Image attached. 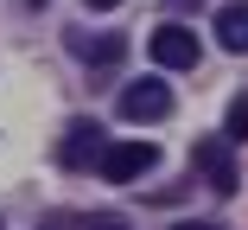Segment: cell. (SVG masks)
Instances as JSON below:
<instances>
[{"mask_svg":"<svg viewBox=\"0 0 248 230\" xmlns=\"http://www.w3.org/2000/svg\"><path fill=\"white\" fill-rule=\"evenodd\" d=\"M159 166V147L153 141H108L102 160H95V173L108 179V186H134V179H146Z\"/></svg>","mask_w":248,"mask_h":230,"instance_id":"cell-1","label":"cell"},{"mask_svg":"<svg viewBox=\"0 0 248 230\" xmlns=\"http://www.w3.org/2000/svg\"><path fill=\"white\" fill-rule=\"evenodd\" d=\"M229 147H235L229 134H210V141H197V147H191V166L204 173V186H210L217 198H229V192L242 186V173H235V154H229Z\"/></svg>","mask_w":248,"mask_h":230,"instance_id":"cell-2","label":"cell"},{"mask_svg":"<svg viewBox=\"0 0 248 230\" xmlns=\"http://www.w3.org/2000/svg\"><path fill=\"white\" fill-rule=\"evenodd\" d=\"M146 52H153L159 71H197V58H204V45H197L191 26H159L153 38H146Z\"/></svg>","mask_w":248,"mask_h":230,"instance_id":"cell-4","label":"cell"},{"mask_svg":"<svg viewBox=\"0 0 248 230\" xmlns=\"http://www.w3.org/2000/svg\"><path fill=\"white\" fill-rule=\"evenodd\" d=\"M26 7H45V0H26Z\"/></svg>","mask_w":248,"mask_h":230,"instance_id":"cell-12","label":"cell"},{"mask_svg":"<svg viewBox=\"0 0 248 230\" xmlns=\"http://www.w3.org/2000/svg\"><path fill=\"white\" fill-rule=\"evenodd\" d=\"M102 147H108V141H102V128H95V122H77V128L64 134V147H58V160H64L70 173H89L95 160H102Z\"/></svg>","mask_w":248,"mask_h":230,"instance_id":"cell-5","label":"cell"},{"mask_svg":"<svg viewBox=\"0 0 248 230\" xmlns=\"http://www.w3.org/2000/svg\"><path fill=\"white\" fill-rule=\"evenodd\" d=\"M217 45L223 52H248V0H229L217 13Z\"/></svg>","mask_w":248,"mask_h":230,"instance_id":"cell-6","label":"cell"},{"mask_svg":"<svg viewBox=\"0 0 248 230\" xmlns=\"http://www.w3.org/2000/svg\"><path fill=\"white\" fill-rule=\"evenodd\" d=\"M172 230H217V224H172Z\"/></svg>","mask_w":248,"mask_h":230,"instance_id":"cell-11","label":"cell"},{"mask_svg":"<svg viewBox=\"0 0 248 230\" xmlns=\"http://www.w3.org/2000/svg\"><path fill=\"white\" fill-rule=\"evenodd\" d=\"M83 230H134L121 211H95V217H83Z\"/></svg>","mask_w":248,"mask_h":230,"instance_id":"cell-9","label":"cell"},{"mask_svg":"<svg viewBox=\"0 0 248 230\" xmlns=\"http://www.w3.org/2000/svg\"><path fill=\"white\" fill-rule=\"evenodd\" d=\"M115 109H121V122H166L172 115V83L166 77H134Z\"/></svg>","mask_w":248,"mask_h":230,"instance_id":"cell-3","label":"cell"},{"mask_svg":"<svg viewBox=\"0 0 248 230\" xmlns=\"http://www.w3.org/2000/svg\"><path fill=\"white\" fill-rule=\"evenodd\" d=\"M223 134H229V141H248V89H235V96H229V115H223Z\"/></svg>","mask_w":248,"mask_h":230,"instance_id":"cell-8","label":"cell"},{"mask_svg":"<svg viewBox=\"0 0 248 230\" xmlns=\"http://www.w3.org/2000/svg\"><path fill=\"white\" fill-rule=\"evenodd\" d=\"M77 45H83V38H77ZM121 52H127V38H121V32H108V38L83 45V58H89V71H95V77H108V71L121 64Z\"/></svg>","mask_w":248,"mask_h":230,"instance_id":"cell-7","label":"cell"},{"mask_svg":"<svg viewBox=\"0 0 248 230\" xmlns=\"http://www.w3.org/2000/svg\"><path fill=\"white\" fill-rule=\"evenodd\" d=\"M83 7H89V13H115L121 0H83Z\"/></svg>","mask_w":248,"mask_h":230,"instance_id":"cell-10","label":"cell"}]
</instances>
